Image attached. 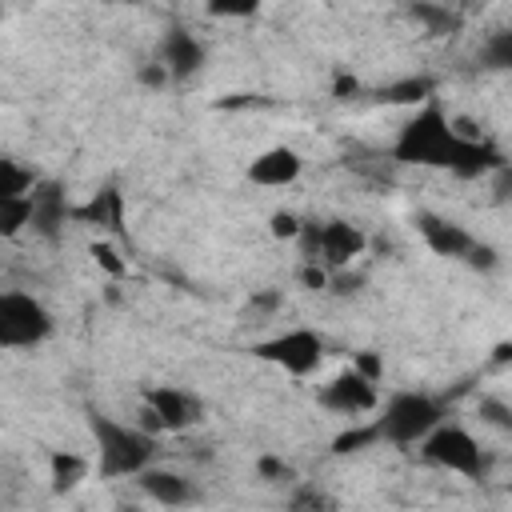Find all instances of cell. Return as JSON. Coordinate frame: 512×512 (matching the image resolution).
Listing matches in <instances>:
<instances>
[{
    "label": "cell",
    "mask_w": 512,
    "mask_h": 512,
    "mask_svg": "<svg viewBox=\"0 0 512 512\" xmlns=\"http://www.w3.org/2000/svg\"><path fill=\"white\" fill-rule=\"evenodd\" d=\"M460 152V136L452 128V116L428 100L420 104L396 132L392 144V164H416V168H452Z\"/></svg>",
    "instance_id": "obj_1"
},
{
    "label": "cell",
    "mask_w": 512,
    "mask_h": 512,
    "mask_svg": "<svg viewBox=\"0 0 512 512\" xmlns=\"http://www.w3.org/2000/svg\"><path fill=\"white\" fill-rule=\"evenodd\" d=\"M88 432L96 440V456H100V476L104 480H120V476H140L160 448V436L140 428V424H120L104 412H88Z\"/></svg>",
    "instance_id": "obj_2"
},
{
    "label": "cell",
    "mask_w": 512,
    "mask_h": 512,
    "mask_svg": "<svg viewBox=\"0 0 512 512\" xmlns=\"http://www.w3.org/2000/svg\"><path fill=\"white\" fill-rule=\"evenodd\" d=\"M444 420V404L428 392H396L376 416L380 436L388 444H420Z\"/></svg>",
    "instance_id": "obj_3"
},
{
    "label": "cell",
    "mask_w": 512,
    "mask_h": 512,
    "mask_svg": "<svg viewBox=\"0 0 512 512\" xmlns=\"http://www.w3.org/2000/svg\"><path fill=\"white\" fill-rule=\"evenodd\" d=\"M420 456L432 464V468H444V472H460L468 480H480L488 472V456L484 448L476 444V436L460 424H436L424 440H420Z\"/></svg>",
    "instance_id": "obj_4"
},
{
    "label": "cell",
    "mask_w": 512,
    "mask_h": 512,
    "mask_svg": "<svg viewBox=\"0 0 512 512\" xmlns=\"http://www.w3.org/2000/svg\"><path fill=\"white\" fill-rule=\"evenodd\" d=\"M52 328H56V320L36 296H28V292L0 296V344L4 348H36L52 336Z\"/></svg>",
    "instance_id": "obj_5"
},
{
    "label": "cell",
    "mask_w": 512,
    "mask_h": 512,
    "mask_svg": "<svg viewBox=\"0 0 512 512\" xmlns=\"http://www.w3.org/2000/svg\"><path fill=\"white\" fill-rule=\"evenodd\" d=\"M252 352L260 360L284 368L288 376H312L320 368V360H324V340L312 328H288V332H280L272 340H260Z\"/></svg>",
    "instance_id": "obj_6"
},
{
    "label": "cell",
    "mask_w": 512,
    "mask_h": 512,
    "mask_svg": "<svg viewBox=\"0 0 512 512\" xmlns=\"http://www.w3.org/2000/svg\"><path fill=\"white\" fill-rule=\"evenodd\" d=\"M316 400L328 408V412H340V416H364V412H372L376 408V380H368L364 372H356V368H344L340 376H332L320 392H316Z\"/></svg>",
    "instance_id": "obj_7"
},
{
    "label": "cell",
    "mask_w": 512,
    "mask_h": 512,
    "mask_svg": "<svg viewBox=\"0 0 512 512\" xmlns=\"http://www.w3.org/2000/svg\"><path fill=\"white\" fill-rule=\"evenodd\" d=\"M144 404L160 416V428L164 432H184V428H192V424L204 420L200 396H192L184 388H172V384H148L144 388Z\"/></svg>",
    "instance_id": "obj_8"
},
{
    "label": "cell",
    "mask_w": 512,
    "mask_h": 512,
    "mask_svg": "<svg viewBox=\"0 0 512 512\" xmlns=\"http://www.w3.org/2000/svg\"><path fill=\"white\" fill-rule=\"evenodd\" d=\"M32 196V232L48 244H56L64 236V224L72 220V204H68V192L60 180H36V188L28 192Z\"/></svg>",
    "instance_id": "obj_9"
},
{
    "label": "cell",
    "mask_w": 512,
    "mask_h": 512,
    "mask_svg": "<svg viewBox=\"0 0 512 512\" xmlns=\"http://www.w3.org/2000/svg\"><path fill=\"white\" fill-rule=\"evenodd\" d=\"M364 248H368V236L360 224H352V220H324L320 224V264L328 272L352 268V260L364 256Z\"/></svg>",
    "instance_id": "obj_10"
},
{
    "label": "cell",
    "mask_w": 512,
    "mask_h": 512,
    "mask_svg": "<svg viewBox=\"0 0 512 512\" xmlns=\"http://www.w3.org/2000/svg\"><path fill=\"white\" fill-rule=\"evenodd\" d=\"M416 232H420V240H424L436 256H444V260H464L468 248L476 244L456 220H448V216H440V212H428V208L416 212Z\"/></svg>",
    "instance_id": "obj_11"
},
{
    "label": "cell",
    "mask_w": 512,
    "mask_h": 512,
    "mask_svg": "<svg viewBox=\"0 0 512 512\" xmlns=\"http://www.w3.org/2000/svg\"><path fill=\"white\" fill-rule=\"evenodd\" d=\"M300 172H304V156L296 148H288V144L264 148L248 164V180L252 184H264V188H288V184L300 180Z\"/></svg>",
    "instance_id": "obj_12"
},
{
    "label": "cell",
    "mask_w": 512,
    "mask_h": 512,
    "mask_svg": "<svg viewBox=\"0 0 512 512\" xmlns=\"http://www.w3.org/2000/svg\"><path fill=\"white\" fill-rule=\"evenodd\" d=\"M160 64L172 72V80H192V76L204 68V44H200L188 28L172 24V28L160 36Z\"/></svg>",
    "instance_id": "obj_13"
},
{
    "label": "cell",
    "mask_w": 512,
    "mask_h": 512,
    "mask_svg": "<svg viewBox=\"0 0 512 512\" xmlns=\"http://www.w3.org/2000/svg\"><path fill=\"white\" fill-rule=\"evenodd\" d=\"M124 192L116 188V184H104L100 192H92V200H84V204H76L72 208V220H80V224H92V228H104V232H112V236H124L128 228H124Z\"/></svg>",
    "instance_id": "obj_14"
},
{
    "label": "cell",
    "mask_w": 512,
    "mask_h": 512,
    "mask_svg": "<svg viewBox=\"0 0 512 512\" xmlns=\"http://www.w3.org/2000/svg\"><path fill=\"white\" fill-rule=\"evenodd\" d=\"M500 164H508L504 156H500V148L488 140V136H476V140H464L460 136V152H456V160H452V176H460V180H480V176H492Z\"/></svg>",
    "instance_id": "obj_15"
},
{
    "label": "cell",
    "mask_w": 512,
    "mask_h": 512,
    "mask_svg": "<svg viewBox=\"0 0 512 512\" xmlns=\"http://www.w3.org/2000/svg\"><path fill=\"white\" fill-rule=\"evenodd\" d=\"M136 484H140V492H144L148 500H156V504H192V500H196L192 480L180 476V472H172V468H152V464H148V468L136 476Z\"/></svg>",
    "instance_id": "obj_16"
},
{
    "label": "cell",
    "mask_w": 512,
    "mask_h": 512,
    "mask_svg": "<svg viewBox=\"0 0 512 512\" xmlns=\"http://www.w3.org/2000/svg\"><path fill=\"white\" fill-rule=\"evenodd\" d=\"M408 16L428 36H456L464 28V16L456 12V4H444V0H412L408 4Z\"/></svg>",
    "instance_id": "obj_17"
},
{
    "label": "cell",
    "mask_w": 512,
    "mask_h": 512,
    "mask_svg": "<svg viewBox=\"0 0 512 512\" xmlns=\"http://www.w3.org/2000/svg\"><path fill=\"white\" fill-rule=\"evenodd\" d=\"M376 100H380V104L420 108V104L436 100V80H432V76H404V80H392V84L376 88Z\"/></svg>",
    "instance_id": "obj_18"
},
{
    "label": "cell",
    "mask_w": 512,
    "mask_h": 512,
    "mask_svg": "<svg viewBox=\"0 0 512 512\" xmlns=\"http://www.w3.org/2000/svg\"><path fill=\"white\" fill-rule=\"evenodd\" d=\"M84 476H88V460H84V456L64 452V448L48 452V480H52V492H56V496H60V492H72Z\"/></svg>",
    "instance_id": "obj_19"
},
{
    "label": "cell",
    "mask_w": 512,
    "mask_h": 512,
    "mask_svg": "<svg viewBox=\"0 0 512 512\" xmlns=\"http://www.w3.org/2000/svg\"><path fill=\"white\" fill-rule=\"evenodd\" d=\"M24 228H32V196H0V236L16 240Z\"/></svg>",
    "instance_id": "obj_20"
},
{
    "label": "cell",
    "mask_w": 512,
    "mask_h": 512,
    "mask_svg": "<svg viewBox=\"0 0 512 512\" xmlns=\"http://www.w3.org/2000/svg\"><path fill=\"white\" fill-rule=\"evenodd\" d=\"M480 68H488V72H512V28L488 32V40L480 44Z\"/></svg>",
    "instance_id": "obj_21"
},
{
    "label": "cell",
    "mask_w": 512,
    "mask_h": 512,
    "mask_svg": "<svg viewBox=\"0 0 512 512\" xmlns=\"http://www.w3.org/2000/svg\"><path fill=\"white\" fill-rule=\"evenodd\" d=\"M36 172L32 168H24L16 156H4L0 160V196H28L32 188H36Z\"/></svg>",
    "instance_id": "obj_22"
},
{
    "label": "cell",
    "mask_w": 512,
    "mask_h": 512,
    "mask_svg": "<svg viewBox=\"0 0 512 512\" xmlns=\"http://www.w3.org/2000/svg\"><path fill=\"white\" fill-rule=\"evenodd\" d=\"M384 436H380V424L372 420V424H356V428H344L336 440H332V456H348V452H364V448H372V444H380Z\"/></svg>",
    "instance_id": "obj_23"
},
{
    "label": "cell",
    "mask_w": 512,
    "mask_h": 512,
    "mask_svg": "<svg viewBox=\"0 0 512 512\" xmlns=\"http://www.w3.org/2000/svg\"><path fill=\"white\" fill-rule=\"evenodd\" d=\"M260 4H264V0H208L204 8H208V16H216V20H248V16L260 12Z\"/></svg>",
    "instance_id": "obj_24"
},
{
    "label": "cell",
    "mask_w": 512,
    "mask_h": 512,
    "mask_svg": "<svg viewBox=\"0 0 512 512\" xmlns=\"http://www.w3.org/2000/svg\"><path fill=\"white\" fill-rule=\"evenodd\" d=\"M476 412H480L484 424H492V428H500V432H512V404H504V400H496V396H480Z\"/></svg>",
    "instance_id": "obj_25"
},
{
    "label": "cell",
    "mask_w": 512,
    "mask_h": 512,
    "mask_svg": "<svg viewBox=\"0 0 512 512\" xmlns=\"http://www.w3.org/2000/svg\"><path fill=\"white\" fill-rule=\"evenodd\" d=\"M92 260H96V264H100V268H104V272H108L112 280H120V276L128 272L124 256H120V252H116V248H112L108 240H96V244H92Z\"/></svg>",
    "instance_id": "obj_26"
},
{
    "label": "cell",
    "mask_w": 512,
    "mask_h": 512,
    "mask_svg": "<svg viewBox=\"0 0 512 512\" xmlns=\"http://www.w3.org/2000/svg\"><path fill=\"white\" fill-rule=\"evenodd\" d=\"M300 228H304V220H300L296 212H284V208H280V212L268 216V232H272L276 240H296Z\"/></svg>",
    "instance_id": "obj_27"
},
{
    "label": "cell",
    "mask_w": 512,
    "mask_h": 512,
    "mask_svg": "<svg viewBox=\"0 0 512 512\" xmlns=\"http://www.w3.org/2000/svg\"><path fill=\"white\" fill-rule=\"evenodd\" d=\"M464 264H468V268H476V272H492V268L500 264V256H496V248H492V244H480V240H476V244L468 248V256H464Z\"/></svg>",
    "instance_id": "obj_28"
},
{
    "label": "cell",
    "mask_w": 512,
    "mask_h": 512,
    "mask_svg": "<svg viewBox=\"0 0 512 512\" xmlns=\"http://www.w3.org/2000/svg\"><path fill=\"white\" fill-rule=\"evenodd\" d=\"M136 80H140L144 88H156V92H160V88H168V84H172V72H168L160 60H152V64H140Z\"/></svg>",
    "instance_id": "obj_29"
},
{
    "label": "cell",
    "mask_w": 512,
    "mask_h": 512,
    "mask_svg": "<svg viewBox=\"0 0 512 512\" xmlns=\"http://www.w3.org/2000/svg\"><path fill=\"white\" fill-rule=\"evenodd\" d=\"M256 472H260L264 480H272V484H280V480H296L292 464H284V460H276V456H260V460H256Z\"/></svg>",
    "instance_id": "obj_30"
},
{
    "label": "cell",
    "mask_w": 512,
    "mask_h": 512,
    "mask_svg": "<svg viewBox=\"0 0 512 512\" xmlns=\"http://www.w3.org/2000/svg\"><path fill=\"white\" fill-rule=\"evenodd\" d=\"M328 280H332V272H328L324 264H316V260H304V268H300V284H304V288H312V292H324V288H328Z\"/></svg>",
    "instance_id": "obj_31"
},
{
    "label": "cell",
    "mask_w": 512,
    "mask_h": 512,
    "mask_svg": "<svg viewBox=\"0 0 512 512\" xmlns=\"http://www.w3.org/2000/svg\"><path fill=\"white\" fill-rule=\"evenodd\" d=\"M328 288H332L336 296H352V292H360V288H364V276H360V272H348V268H340V272H332Z\"/></svg>",
    "instance_id": "obj_32"
},
{
    "label": "cell",
    "mask_w": 512,
    "mask_h": 512,
    "mask_svg": "<svg viewBox=\"0 0 512 512\" xmlns=\"http://www.w3.org/2000/svg\"><path fill=\"white\" fill-rule=\"evenodd\" d=\"M352 368H356V372H364V376H368V380H376V384H380V376H384V360H380L376 352H368V348L352 356Z\"/></svg>",
    "instance_id": "obj_33"
},
{
    "label": "cell",
    "mask_w": 512,
    "mask_h": 512,
    "mask_svg": "<svg viewBox=\"0 0 512 512\" xmlns=\"http://www.w3.org/2000/svg\"><path fill=\"white\" fill-rule=\"evenodd\" d=\"M288 504H292V508H332L336 500H332V496H324V492H316V488H304V492L288 496Z\"/></svg>",
    "instance_id": "obj_34"
},
{
    "label": "cell",
    "mask_w": 512,
    "mask_h": 512,
    "mask_svg": "<svg viewBox=\"0 0 512 512\" xmlns=\"http://www.w3.org/2000/svg\"><path fill=\"white\" fill-rule=\"evenodd\" d=\"M492 200L496 204H504V200H512V164H500L496 172H492Z\"/></svg>",
    "instance_id": "obj_35"
},
{
    "label": "cell",
    "mask_w": 512,
    "mask_h": 512,
    "mask_svg": "<svg viewBox=\"0 0 512 512\" xmlns=\"http://www.w3.org/2000/svg\"><path fill=\"white\" fill-rule=\"evenodd\" d=\"M280 308V292L276 288H264V292H256L252 300H248V312H256V316H268V312H276Z\"/></svg>",
    "instance_id": "obj_36"
},
{
    "label": "cell",
    "mask_w": 512,
    "mask_h": 512,
    "mask_svg": "<svg viewBox=\"0 0 512 512\" xmlns=\"http://www.w3.org/2000/svg\"><path fill=\"white\" fill-rule=\"evenodd\" d=\"M356 92H360V80L348 76V72H336V80H332V96H336V100H352Z\"/></svg>",
    "instance_id": "obj_37"
},
{
    "label": "cell",
    "mask_w": 512,
    "mask_h": 512,
    "mask_svg": "<svg viewBox=\"0 0 512 512\" xmlns=\"http://www.w3.org/2000/svg\"><path fill=\"white\" fill-rule=\"evenodd\" d=\"M492 360H496V364H508V360H512V344H496V348H492Z\"/></svg>",
    "instance_id": "obj_38"
},
{
    "label": "cell",
    "mask_w": 512,
    "mask_h": 512,
    "mask_svg": "<svg viewBox=\"0 0 512 512\" xmlns=\"http://www.w3.org/2000/svg\"><path fill=\"white\" fill-rule=\"evenodd\" d=\"M104 4H124V0H104ZM128 4H132V0H128Z\"/></svg>",
    "instance_id": "obj_39"
},
{
    "label": "cell",
    "mask_w": 512,
    "mask_h": 512,
    "mask_svg": "<svg viewBox=\"0 0 512 512\" xmlns=\"http://www.w3.org/2000/svg\"><path fill=\"white\" fill-rule=\"evenodd\" d=\"M444 4H456V0H444Z\"/></svg>",
    "instance_id": "obj_40"
}]
</instances>
